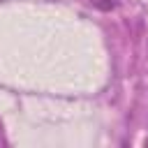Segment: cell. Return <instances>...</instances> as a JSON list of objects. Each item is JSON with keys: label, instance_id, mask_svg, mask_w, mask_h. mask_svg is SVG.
Instances as JSON below:
<instances>
[{"label": "cell", "instance_id": "1", "mask_svg": "<svg viewBox=\"0 0 148 148\" xmlns=\"http://www.w3.org/2000/svg\"><path fill=\"white\" fill-rule=\"evenodd\" d=\"M97 9H102V12H109V9H113L116 7V0H90Z\"/></svg>", "mask_w": 148, "mask_h": 148}, {"label": "cell", "instance_id": "2", "mask_svg": "<svg viewBox=\"0 0 148 148\" xmlns=\"http://www.w3.org/2000/svg\"><path fill=\"white\" fill-rule=\"evenodd\" d=\"M146 146H148V141H146Z\"/></svg>", "mask_w": 148, "mask_h": 148}, {"label": "cell", "instance_id": "3", "mask_svg": "<svg viewBox=\"0 0 148 148\" xmlns=\"http://www.w3.org/2000/svg\"><path fill=\"white\" fill-rule=\"evenodd\" d=\"M0 143H2V141H0Z\"/></svg>", "mask_w": 148, "mask_h": 148}]
</instances>
